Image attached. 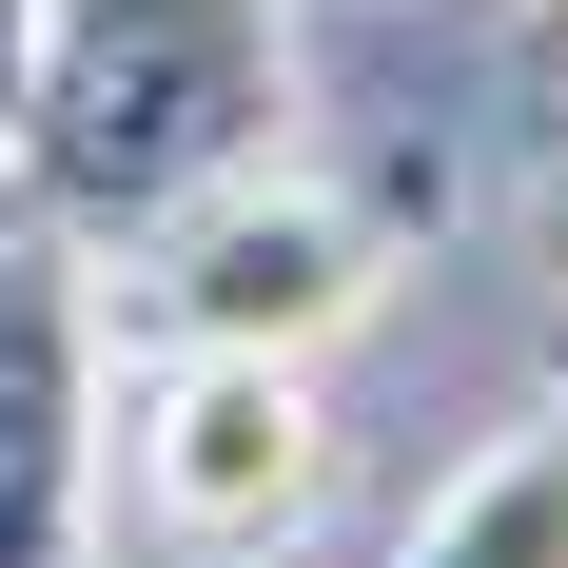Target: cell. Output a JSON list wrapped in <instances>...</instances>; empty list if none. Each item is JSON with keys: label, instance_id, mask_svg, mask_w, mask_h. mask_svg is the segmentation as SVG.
<instances>
[{"label": "cell", "instance_id": "6da1fadb", "mask_svg": "<svg viewBox=\"0 0 568 568\" xmlns=\"http://www.w3.org/2000/svg\"><path fill=\"white\" fill-rule=\"evenodd\" d=\"M294 20L275 0H40V99H20V196L40 235H176L196 196L275 176Z\"/></svg>", "mask_w": 568, "mask_h": 568}, {"label": "cell", "instance_id": "7a4b0ae2", "mask_svg": "<svg viewBox=\"0 0 568 568\" xmlns=\"http://www.w3.org/2000/svg\"><path fill=\"white\" fill-rule=\"evenodd\" d=\"M373 216L353 196H314V176H235V196H196L176 235H138V334L158 353H314L373 314Z\"/></svg>", "mask_w": 568, "mask_h": 568}, {"label": "cell", "instance_id": "3957f363", "mask_svg": "<svg viewBox=\"0 0 568 568\" xmlns=\"http://www.w3.org/2000/svg\"><path fill=\"white\" fill-rule=\"evenodd\" d=\"M334 490V412L294 353H158L138 393V510L176 529L196 568H275Z\"/></svg>", "mask_w": 568, "mask_h": 568}, {"label": "cell", "instance_id": "277c9868", "mask_svg": "<svg viewBox=\"0 0 568 568\" xmlns=\"http://www.w3.org/2000/svg\"><path fill=\"white\" fill-rule=\"evenodd\" d=\"M0 568H99V294L0 216Z\"/></svg>", "mask_w": 568, "mask_h": 568}, {"label": "cell", "instance_id": "5b68a950", "mask_svg": "<svg viewBox=\"0 0 568 568\" xmlns=\"http://www.w3.org/2000/svg\"><path fill=\"white\" fill-rule=\"evenodd\" d=\"M393 568H568V412L490 432V452L432 490V529H412Z\"/></svg>", "mask_w": 568, "mask_h": 568}, {"label": "cell", "instance_id": "8992f818", "mask_svg": "<svg viewBox=\"0 0 568 568\" xmlns=\"http://www.w3.org/2000/svg\"><path fill=\"white\" fill-rule=\"evenodd\" d=\"M20 99H40V0H0V138H20Z\"/></svg>", "mask_w": 568, "mask_h": 568}]
</instances>
